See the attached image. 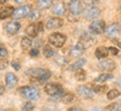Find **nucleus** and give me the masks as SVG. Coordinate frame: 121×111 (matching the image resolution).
I'll use <instances>...</instances> for the list:
<instances>
[{"label":"nucleus","instance_id":"obj_1","mask_svg":"<svg viewBox=\"0 0 121 111\" xmlns=\"http://www.w3.org/2000/svg\"><path fill=\"white\" fill-rule=\"evenodd\" d=\"M26 74H29L31 77V81L41 83L51 77V71L48 69H43V68H32V69L27 70Z\"/></svg>","mask_w":121,"mask_h":111},{"label":"nucleus","instance_id":"obj_2","mask_svg":"<svg viewBox=\"0 0 121 111\" xmlns=\"http://www.w3.org/2000/svg\"><path fill=\"white\" fill-rule=\"evenodd\" d=\"M18 91L23 98H26L28 100H36L40 96L39 89L37 87H33V85H23V87H20Z\"/></svg>","mask_w":121,"mask_h":111},{"label":"nucleus","instance_id":"obj_3","mask_svg":"<svg viewBox=\"0 0 121 111\" xmlns=\"http://www.w3.org/2000/svg\"><path fill=\"white\" fill-rule=\"evenodd\" d=\"M44 91L48 96L55 97V98H60V97L62 98V96L65 94V91H63V88L61 87V85L55 83V82L47 83L44 85Z\"/></svg>","mask_w":121,"mask_h":111},{"label":"nucleus","instance_id":"obj_4","mask_svg":"<svg viewBox=\"0 0 121 111\" xmlns=\"http://www.w3.org/2000/svg\"><path fill=\"white\" fill-rule=\"evenodd\" d=\"M48 41L51 46L56 47V48H61V47H63V44L66 43L67 36L61 32H53L49 36Z\"/></svg>","mask_w":121,"mask_h":111},{"label":"nucleus","instance_id":"obj_5","mask_svg":"<svg viewBox=\"0 0 121 111\" xmlns=\"http://www.w3.org/2000/svg\"><path fill=\"white\" fill-rule=\"evenodd\" d=\"M31 6L30 4H26V6H20V7L16 8L13 13H12V18L16 20L19 19H23L26 17H29V15L31 13Z\"/></svg>","mask_w":121,"mask_h":111},{"label":"nucleus","instance_id":"obj_6","mask_svg":"<svg viewBox=\"0 0 121 111\" xmlns=\"http://www.w3.org/2000/svg\"><path fill=\"white\" fill-rule=\"evenodd\" d=\"M106 30V22L103 20H95L89 25V31L92 34H101Z\"/></svg>","mask_w":121,"mask_h":111},{"label":"nucleus","instance_id":"obj_7","mask_svg":"<svg viewBox=\"0 0 121 111\" xmlns=\"http://www.w3.org/2000/svg\"><path fill=\"white\" fill-rule=\"evenodd\" d=\"M43 31V22H38V23H31L30 26L26 28V33L28 37L35 38L38 36V33Z\"/></svg>","mask_w":121,"mask_h":111},{"label":"nucleus","instance_id":"obj_8","mask_svg":"<svg viewBox=\"0 0 121 111\" xmlns=\"http://www.w3.org/2000/svg\"><path fill=\"white\" fill-rule=\"evenodd\" d=\"M100 13H101V11L98 7H87L83 10L84 18L87 20H91V21H95L100 16Z\"/></svg>","mask_w":121,"mask_h":111},{"label":"nucleus","instance_id":"obj_9","mask_svg":"<svg viewBox=\"0 0 121 111\" xmlns=\"http://www.w3.org/2000/svg\"><path fill=\"white\" fill-rule=\"evenodd\" d=\"M77 93L81 98L84 99H91L95 96V91L92 88H89V85H79L77 87Z\"/></svg>","mask_w":121,"mask_h":111},{"label":"nucleus","instance_id":"obj_10","mask_svg":"<svg viewBox=\"0 0 121 111\" xmlns=\"http://www.w3.org/2000/svg\"><path fill=\"white\" fill-rule=\"evenodd\" d=\"M68 7H69V11H70V15H73V16H79L81 15V12L83 11L82 9V4L79 0H73V1H71L69 4H68Z\"/></svg>","mask_w":121,"mask_h":111},{"label":"nucleus","instance_id":"obj_11","mask_svg":"<svg viewBox=\"0 0 121 111\" xmlns=\"http://www.w3.org/2000/svg\"><path fill=\"white\" fill-rule=\"evenodd\" d=\"M20 28H21L20 22L16 21V20L9 21L8 23H6V26H4V30H6V32H7L8 34H10V36L16 34V33L20 30Z\"/></svg>","mask_w":121,"mask_h":111},{"label":"nucleus","instance_id":"obj_12","mask_svg":"<svg viewBox=\"0 0 121 111\" xmlns=\"http://www.w3.org/2000/svg\"><path fill=\"white\" fill-rule=\"evenodd\" d=\"M63 26V20L59 17H53V18L48 19L47 23H46V28L48 30H55L58 28H61Z\"/></svg>","mask_w":121,"mask_h":111},{"label":"nucleus","instance_id":"obj_13","mask_svg":"<svg viewBox=\"0 0 121 111\" xmlns=\"http://www.w3.org/2000/svg\"><path fill=\"white\" fill-rule=\"evenodd\" d=\"M120 31H121L120 25L118 22H113V23H111V25L106 27L104 33H106L107 37H116V36H118L120 33Z\"/></svg>","mask_w":121,"mask_h":111},{"label":"nucleus","instance_id":"obj_14","mask_svg":"<svg viewBox=\"0 0 121 111\" xmlns=\"http://www.w3.org/2000/svg\"><path fill=\"white\" fill-rule=\"evenodd\" d=\"M98 68L101 71H112L116 69V62L111 59H103L98 63Z\"/></svg>","mask_w":121,"mask_h":111},{"label":"nucleus","instance_id":"obj_15","mask_svg":"<svg viewBox=\"0 0 121 111\" xmlns=\"http://www.w3.org/2000/svg\"><path fill=\"white\" fill-rule=\"evenodd\" d=\"M4 81H6V87L8 89H13L15 87H17L18 77L13 72H7L4 76Z\"/></svg>","mask_w":121,"mask_h":111},{"label":"nucleus","instance_id":"obj_16","mask_svg":"<svg viewBox=\"0 0 121 111\" xmlns=\"http://www.w3.org/2000/svg\"><path fill=\"white\" fill-rule=\"evenodd\" d=\"M79 42L83 46L84 49H88L95 43V39L92 37V36H90L89 33L83 32V34L80 37V41H79Z\"/></svg>","mask_w":121,"mask_h":111},{"label":"nucleus","instance_id":"obj_17","mask_svg":"<svg viewBox=\"0 0 121 111\" xmlns=\"http://www.w3.org/2000/svg\"><path fill=\"white\" fill-rule=\"evenodd\" d=\"M83 51H84L83 46H82L80 42H78L77 44H74L73 47H71V48L69 49V56L71 58H79V57L82 56Z\"/></svg>","mask_w":121,"mask_h":111},{"label":"nucleus","instance_id":"obj_18","mask_svg":"<svg viewBox=\"0 0 121 111\" xmlns=\"http://www.w3.org/2000/svg\"><path fill=\"white\" fill-rule=\"evenodd\" d=\"M52 12L57 16H63L66 13V4L65 2H57L52 6Z\"/></svg>","mask_w":121,"mask_h":111},{"label":"nucleus","instance_id":"obj_19","mask_svg":"<svg viewBox=\"0 0 121 111\" xmlns=\"http://www.w3.org/2000/svg\"><path fill=\"white\" fill-rule=\"evenodd\" d=\"M15 11V8L12 6H8V7H4L0 9V20H4V19L12 17V13Z\"/></svg>","mask_w":121,"mask_h":111},{"label":"nucleus","instance_id":"obj_20","mask_svg":"<svg viewBox=\"0 0 121 111\" xmlns=\"http://www.w3.org/2000/svg\"><path fill=\"white\" fill-rule=\"evenodd\" d=\"M86 63H87V60L84 59V58L79 59V60H77L76 62L72 63V64H70V66L68 67V69H67V70H69V71H77V70H79V69H82V67H83Z\"/></svg>","mask_w":121,"mask_h":111},{"label":"nucleus","instance_id":"obj_21","mask_svg":"<svg viewBox=\"0 0 121 111\" xmlns=\"http://www.w3.org/2000/svg\"><path fill=\"white\" fill-rule=\"evenodd\" d=\"M95 55L99 60H103L108 57V55H109V50H108V48H106V47H99V48L95 49Z\"/></svg>","mask_w":121,"mask_h":111},{"label":"nucleus","instance_id":"obj_22","mask_svg":"<svg viewBox=\"0 0 121 111\" xmlns=\"http://www.w3.org/2000/svg\"><path fill=\"white\" fill-rule=\"evenodd\" d=\"M53 6V0H38L37 8L40 10H47L49 8H52Z\"/></svg>","mask_w":121,"mask_h":111},{"label":"nucleus","instance_id":"obj_23","mask_svg":"<svg viewBox=\"0 0 121 111\" xmlns=\"http://www.w3.org/2000/svg\"><path fill=\"white\" fill-rule=\"evenodd\" d=\"M112 78H113V76L111 73H102V74H100V76H98L97 78H95L93 81L95 83H103V82L108 81V80H110Z\"/></svg>","mask_w":121,"mask_h":111},{"label":"nucleus","instance_id":"obj_24","mask_svg":"<svg viewBox=\"0 0 121 111\" xmlns=\"http://www.w3.org/2000/svg\"><path fill=\"white\" fill-rule=\"evenodd\" d=\"M20 44H21V48L23 49V50H28L29 48H31V46L33 44V41L30 39V37H23L21 39V42H20Z\"/></svg>","mask_w":121,"mask_h":111},{"label":"nucleus","instance_id":"obj_25","mask_svg":"<svg viewBox=\"0 0 121 111\" xmlns=\"http://www.w3.org/2000/svg\"><path fill=\"white\" fill-rule=\"evenodd\" d=\"M119 96H121V91H119L118 89H111L107 93V99L108 100H114L117 99Z\"/></svg>","mask_w":121,"mask_h":111},{"label":"nucleus","instance_id":"obj_26","mask_svg":"<svg viewBox=\"0 0 121 111\" xmlns=\"http://www.w3.org/2000/svg\"><path fill=\"white\" fill-rule=\"evenodd\" d=\"M74 78H76L77 81H84L87 79V73L83 69H79L74 72Z\"/></svg>","mask_w":121,"mask_h":111},{"label":"nucleus","instance_id":"obj_27","mask_svg":"<svg viewBox=\"0 0 121 111\" xmlns=\"http://www.w3.org/2000/svg\"><path fill=\"white\" fill-rule=\"evenodd\" d=\"M55 55H56V51L49 46V44L43 46V56L46 58H52Z\"/></svg>","mask_w":121,"mask_h":111},{"label":"nucleus","instance_id":"obj_28","mask_svg":"<svg viewBox=\"0 0 121 111\" xmlns=\"http://www.w3.org/2000/svg\"><path fill=\"white\" fill-rule=\"evenodd\" d=\"M68 59H67L66 57H63V56H58L57 58H56V63L59 64L60 67H65L68 64Z\"/></svg>","mask_w":121,"mask_h":111},{"label":"nucleus","instance_id":"obj_29","mask_svg":"<svg viewBox=\"0 0 121 111\" xmlns=\"http://www.w3.org/2000/svg\"><path fill=\"white\" fill-rule=\"evenodd\" d=\"M92 89H93V91H95V93H102V92H106L107 89H108V85H93L92 87Z\"/></svg>","mask_w":121,"mask_h":111},{"label":"nucleus","instance_id":"obj_30","mask_svg":"<svg viewBox=\"0 0 121 111\" xmlns=\"http://www.w3.org/2000/svg\"><path fill=\"white\" fill-rule=\"evenodd\" d=\"M40 11L39 10H33V11H31V13L29 15V20L30 21H35V20H38V19L40 18Z\"/></svg>","mask_w":121,"mask_h":111},{"label":"nucleus","instance_id":"obj_31","mask_svg":"<svg viewBox=\"0 0 121 111\" xmlns=\"http://www.w3.org/2000/svg\"><path fill=\"white\" fill-rule=\"evenodd\" d=\"M74 99V96L72 93H66V94H63L62 96V101L65 103H70V102H72Z\"/></svg>","mask_w":121,"mask_h":111},{"label":"nucleus","instance_id":"obj_32","mask_svg":"<svg viewBox=\"0 0 121 111\" xmlns=\"http://www.w3.org/2000/svg\"><path fill=\"white\" fill-rule=\"evenodd\" d=\"M33 109H35V104L30 101L23 103V106H22V111H33Z\"/></svg>","mask_w":121,"mask_h":111},{"label":"nucleus","instance_id":"obj_33","mask_svg":"<svg viewBox=\"0 0 121 111\" xmlns=\"http://www.w3.org/2000/svg\"><path fill=\"white\" fill-rule=\"evenodd\" d=\"M109 111H121V101L111 104L109 107Z\"/></svg>","mask_w":121,"mask_h":111},{"label":"nucleus","instance_id":"obj_34","mask_svg":"<svg viewBox=\"0 0 121 111\" xmlns=\"http://www.w3.org/2000/svg\"><path fill=\"white\" fill-rule=\"evenodd\" d=\"M82 2L88 7H95L99 4V0H82Z\"/></svg>","mask_w":121,"mask_h":111},{"label":"nucleus","instance_id":"obj_35","mask_svg":"<svg viewBox=\"0 0 121 111\" xmlns=\"http://www.w3.org/2000/svg\"><path fill=\"white\" fill-rule=\"evenodd\" d=\"M8 57V50L4 47H0V60L7 59Z\"/></svg>","mask_w":121,"mask_h":111},{"label":"nucleus","instance_id":"obj_36","mask_svg":"<svg viewBox=\"0 0 121 111\" xmlns=\"http://www.w3.org/2000/svg\"><path fill=\"white\" fill-rule=\"evenodd\" d=\"M8 64H9V62L7 61V59L0 60V70H4V69H6V68L8 67Z\"/></svg>","mask_w":121,"mask_h":111},{"label":"nucleus","instance_id":"obj_37","mask_svg":"<svg viewBox=\"0 0 121 111\" xmlns=\"http://www.w3.org/2000/svg\"><path fill=\"white\" fill-rule=\"evenodd\" d=\"M108 50H109V53H111V55H113V56H117L119 53V49L114 48V47H109Z\"/></svg>","mask_w":121,"mask_h":111},{"label":"nucleus","instance_id":"obj_38","mask_svg":"<svg viewBox=\"0 0 121 111\" xmlns=\"http://www.w3.org/2000/svg\"><path fill=\"white\" fill-rule=\"evenodd\" d=\"M29 55L31 56V57H37V56H39V49L33 48L32 50H30L29 51Z\"/></svg>","mask_w":121,"mask_h":111},{"label":"nucleus","instance_id":"obj_39","mask_svg":"<svg viewBox=\"0 0 121 111\" xmlns=\"http://www.w3.org/2000/svg\"><path fill=\"white\" fill-rule=\"evenodd\" d=\"M112 42L121 49V38H113V39H112Z\"/></svg>","mask_w":121,"mask_h":111},{"label":"nucleus","instance_id":"obj_40","mask_svg":"<svg viewBox=\"0 0 121 111\" xmlns=\"http://www.w3.org/2000/svg\"><path fill=\"white\" fill-rule=\"evenodd\" d=\"M11 66H12V68H13L15 70H19V69H20V63L17 62V61H12V62H11Z\"/></svg>","mask_w":121,"mask_h":111},{"label":"nucleus","instance_id":"obj_41","mask_svg":"<svg viewBox=\"0 0 121 111\" xmlns=\"http://www.w3.org/2000/svg\"><path fill=\"white\" fill-rule=\"evenodd\" d=\"M68 111H82V109L79 107H72V108H69Z\"/></svg>","mask_w":121,"mask_h":111},{"label":"nucleus","instance_id":"obj_42","mask_svg":"<svg viewBox=\"0 0 121 111\" xmlns=\"http://www.w3.org/2000/svg\"><path fill=\"white\" fill-rule=\"evenodd\" d=\"M4 90H6V87H4L2 83H0V96L4 93Z\"/></svg>","mask_w":121,"mask_h":111},{"label":"nucleus","instance_id":"obj_43","mask_svg":"<svg viewBox=\"0 0 121 111\" xmlns=\"http://www.w3.org/2000/svg\"><path fill=\"white\" fill-rule=\"evenodd\" d=\"M35 44H36V48H38L39 46L42 44V39H38V40H36L35 41Z\"/></svg>","mask_w":121,"mask_h":111},{"label":"nucleus","instance_id":"obj_44","mask_svg":"<svg viewBox=\"0 0 121 111\" xmlns=\"http://www.w3.org/2000/svg\"><path fill=\"white\" fill-rule=\"evenodd\" d=\"M27 0H15L16 4H23V2H26Z\"/></svg>","mask_w":121,"mask_h":111},{"label":"nucleus","instance_id":"obj_45","mask_svg":"<svg viewBox=\"0 0 121 111\" xmlns=\"http://www.w3.org/2000/svg\"><path fill=\"white\" fill-rule=\"evenodd\" d=\"M89 111H103L102 109H99V108H93V109H90Z\"/></svg>","mask_w":121,"mask_h":111},{"label":"nucleus","instance_id":"obj_46","mask_svg":"<svg viewBox=\"0 0 121 111\" xmlns=\"http://www.w3.org/2000/svg\"><path fill=\"white\" fill-rule=\"evenodd\" d=\"M6 1H7V0H0V6H1V4H4Z\"/></svg>","mask_w":121,"mask_h":111},{"label":"nucleus","instance_id":"obj_47","mask_svg":"<svg viewBox=\"0 0 121 111\" xmlns=\"http://www.w3.org/2000/svg\"><path fill=\"white\" fill-rule=\"evenodd\" d=\"M4 111H15V110H13V109H6Z\"/></svg>","mask_w":121,"mask_h":111},{"label":"nucleus","instance_id":"obj_48","mask_svg":"<svg viewBox=\"0 0 121 111\" xmlns=\"http://www.w3.org/2000/svg\"><path fill=\"white\" fill-rule=\"evenodd\" d=\"M0 111H1V110H0Z\"/></svg>","mask_w":121,"mask_h":111},{"label":"nucleus","instance_id":"obj_49","mask_svg":"<svg viewBox=\"0 0 121 111\" xmlns=\"http://www.w3.org/2000/svg\"><path fill=\"white\" fill-rule=\"evenodd\" d=\"M120 20H121V19H120Z\"/></svg>","mask_w":121,"mask_h":111}]
</instances>
